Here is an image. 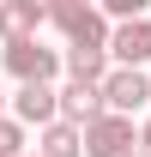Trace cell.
Here are the masks:
<instances>
[{"label": "cell", "mask_w": 151, "mask_h": 157, "mask_svg": "<svg viewBox=\"0 0 151 157\" xmlns=\"http://www.w3.org/2000/svg\"><path fill=\"white\" fill-rule=\"evenodd\" d=\"M48 24L67 30V48H109L115 42L109 18H103L97 6H85V0H55V6H48Z\"/></svg>", "instance_id": "6da1fadb"}, {"label": "cell", "mask_w": 151, "mask_h": 157, "mask_svg": "<svg viewBox=\"0 0 151 157\" xmlns=\"http://www.w3.org/2000/svg\"><path fill=\"white\" fill-rule=\"evenodd\" d=\"M0 60H6V73L18 78V85H48V78L67 67V55L42 48V42H6V48H0Z\"/></svg>", "instance_id": "7a4b0ae2"}, {"label": "cell", "mask_w": 151, "mask_h": 157, "mask_svg": "<svg viewBox=\"0 0 151 157\" xmlns=\"http://www.w3.org/2000/svg\"><path fill=\"white\" fill-rule=\"evenodd\" d=\"M133 115H103L97 127H85V157H133Z\"/></svg>", "instance_id": "3957f363"}, {"label": "cell", "mask_w": 151, "mask_h": 157, "mask_svg": "<svg viewBox=\"0 0 151 157\" xmlns=\"http://www.w3.org/2000/svg\"><path fill=\"white\" fill-rule=\"evenodd\" d=\"M103 115H109L103 85H79V78H67V85H60V121H73V127H97Z\"/></svg>", "instance_id": "277c9868"}, {"label": "cell", "mask_w": 151, "mask_h": 157, "mask_svg": "<svg viewBox=\"0 0 151 157\" xmlns=\"http://www.w3.org/2000/svg\"><path fill=\"white\" fill-rule=\"evenodd\" d=\"M103 97H109V115H133V109H145L151 103V78L139 67H115L103 78Z\"/></svg>", "instance_id": "5b68a950"}, {"label": "cell", "mask_w": 151, "mask_h": 157, "mask_svg": "<svg viewBox=\"0 0 151 157\" xmlns=\"http://www.w3.org/2000/svg\"><path fill=\"white\" fill-rule=\"evenodd\" d=\"M12 121H18V127H55V121H60V91H55V85H18Z\"/></svg>", "instance_id": "8992f818"}, {"label": "cell", "mask_w": 151, "mask_h": 157, "mask_svg": "<svg viewBox=\"0 0 151 157\" xmlns=\"http://www.w3.org/2000/svg\"><path fill=\"white\" fill-rule=\"evenodd\" d=\"M42 24H48V6H37V0H0V36L6 42H37Z\"/></svg>", "instance_id": "52a82bcc"}, {"label": "cell", "mask_w": 151, "mask_h": 157, "mask_svg": "<svg viewBox=\"0 0 151 157\" xmlns=\"http://www.w3.org/2000/svg\"><path fill=\"white\" fill-rule=\"evenodd\" d=\"M109 60H121V67H139V73H145V60H151V18H133V24H115V42H109Z\"/></svg>", "instance_id": "ba28073f"}, {"label": "cell", "mask_w": 151, "mask_h": 157, "mask_svg": "<svg viewBox=\"0 0 151 157\" xmlns=\"http://www.w3.org/2000/svg\"><path fill=\"white\" fill-rule=\"evenodd\" d=\"M37 157H85V127H73V121H55V127H42Z\"/></svg>", "instance_id": "9c48e42d"}, {"label": "cell", "mask_w": 151, "mask_h": 157, "mask_svg": "<svg viewBox=\"0 0 151 157\" xmlns=\"http://www.w3.org/2000/svg\"><path fill=\"white\" fill-rule=\"evenodd\" d=\"M67 73H73L79 85H103V78L115 73V67H109V48H67Z\"/></svg>", "instance_id": "30bf717a"}, {"label": "cell", "mask_w": 151, "mask_h": 157, "mask_svg": "<svg viewBox=\"0 0 151 157\" xmlns=\"http://www.w3.org/2000/svg\"><path fill=\"white\" fill-rule=\"evenodd\" d=\"M0 157H24V127L18 121H0Z\"/></svg>", "instance_id": "8fae6325"}, {"label": "cell", "mask_w": 151, "mask_h": 157, "mask_svg": "<svg viewBox=\"0 0 151 157\" xmlns=\"http://www.w3.org/2000/svg\"><path fill=\"white\" fill-rule=\"evenodd\" d=\"M139 145H145V151H151V121H145V127H139Z\"/></svg>", "instance_id": "7c38bea8"}, {"label": "cell", "mask_w": 151, "mask_h": 157, "mask_svg": "<svg viewBox=\"0 0 151 157\" xmlns=\"http://www.w3.org/2000/svg\"><path fill=\"white\" fill-rule=\"evenodd\" d=\"M0 121H6V97H0Z\"/></svg>", "instance_id": "4fadbf2b"}, {"label": "cell", "mask_w": 151, "mask_h": 157, "mask_svg": "<svg viewBox=\"0 0 151 157\" xmlns=\"http://www.w3.org/2000/svg\"><path fill=\"white\" fill-rule=\"evenodd\" d=\"M133 157H151V151H145V145H139V151H133Z\"/></svg>", "instance_id": "5bb4252c"}]
</instances>
